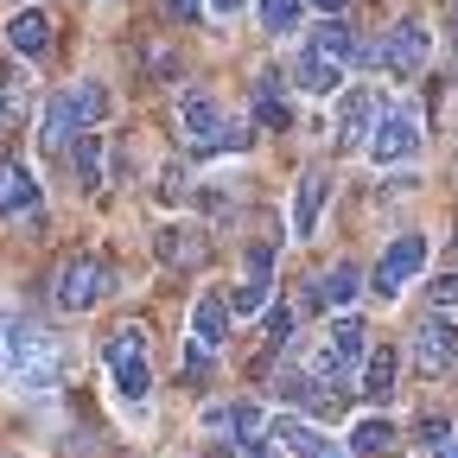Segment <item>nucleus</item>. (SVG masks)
<instances>
[{
	"mask_svg": "<svg viewBox=\"0 0 458 458\" xmlns=\"http://www.w3.org/2000/svg\"><path fill=\"white\" fill-rule=\"evenodd\" d=\"M159 261L198 267V261H204V242H198V236H179V229H159Z\"/></svg>",
	"mask_w": 458,
	"mask_h": 458,
	"instance_id": "28",
	"label": "nucleus"
},
{
	"mask_svg": "<svg viewBox=\"0 0 458 458\" xmlns=\"http://www.w3.org/2000/svg\"><path fill=\"white\" fill-rule=\"evenodd\" d=\"M286 337H293V312L274 306V312H267V344H286Z\"/></svg>",
	"mask_w": 458,
	"mask_h": 458,
	"instance_id": "30",
	"label": "nucleus"
},
{
	"mask_svg": "<svg viewBox=\"0 0 458 458\" xmlns=\"http://www.w3.org/2000/svg\"><path fill=\"white\" fill-rule=\"evenodd\" d=\"M165 13L185 26V20H198V13H204V0H165Z\"/></svg>",
	"mask_w": 458,
	"mask_h": 458,
	"instance_id": "31",
	"label": "nucleus"
},
{
	"mask_svg": "<svg viewBox=\"0 0 458 458\" xmlns=\"http://www.w3.org/2000/svg\"><path fill=\"white\" fill-rule=\"evenodd\" d=\"M204 427H210V433H229V439H249V433H261V408L229 401V408H210V414H204Z\"/></svg>",
	"mask_w": 458,
	"mask_h": 458,
	"instance_id": "20",
	"label": "nucleus"
},
{
	"mask_svg": "<svg viewBox=\"0 0 458 458\" xmlns=\"http://www.w3.org/2000/svg\"><path fill=\"white\" fill-rule=\"evenodd\" d=\"M71 128H77V122H71V102L51 96V102H45V128H38V140H45L51 153H71Z\"/></svg>",
	"mask_w": 458,
	"mask_h": 458,
	"instance_id": "23",
	"label": "nucleus"
},
{
	"mask_svg": "<svg viewBox=\"0 0 458 458\" xmlns=\"http://www.w3.org/2000/svg\"><path fill=\"white\" fill-rule=\"evenodd\" d=\"M204 7H210V13H216V20H236V13H242V7H249V0H204Z\"/></svg>",
	"mask_w": 458,
	"mask_h": 458,
	"instance_id": "32",
	"label": "nucleus"
},
{
	"mask_svg": "<svg viewBox=\"0 0 458 458\" xmlns=\"http://www.w3.org/2000/svg\"><path fill=\"white\" fill-rule=\"evenodd\" d=\"M452 357H458V318H452V312H427L420 331H414V363H420L427 376H439Z\"/></svg>",
	"mask_w": 458,
	"mask_h": 458,
	"instance_id": "10",
	"label": "nucleus"
},
{
	"mask_svg": "<svg viewBox=\"0 0 458 458\" xmlns=\"http://www.w3.org/2000/svg\"><path fill=\"white\" fill-rule=\"evenodd\" d=\"M114 293V267L108 261H96V255H77V261H64L57 267V286H51V300L64 306V312H89L96 300H108Z\"/></svg>",
	"mask_w": 458,
	"mask_h": 458,
	"instance_id": "7",
	"label": "nucleus"
},
{
	"mask_svg": "<svg viewBox=\"0 0 458 458\" xmlns=\"http://www.w3.org/2000/svg\"><path fill=\"white\" fill-rule=\"evenodd\" d=\"M64 102H71V122H77V128H102V122H108V89H102L96 77H77V83L64 89Z\"/></svg>",
	"mask_w": 458,
	"mask_h": 458,
	"instance_id": "16",
	"label": "nucleus"
},
{
	"mask_svg": "<svg viewBox=\"0 0 458 458\" xmlns=\"http://www.w3.org/2000/svg\"><path fill=\"white\" fill-rule=\"evenodd\" d=\"M363 153H369L376 165H408V159L420 153V108H414V102H401V108L376 114V128H369Z\"/></svg>",
	"mask_w": 458,
	"mask_h": 458,
	"instance_id": "6",
	"label": "nucleus"
},
{
	"mask_svg": "<svg viewBox=\"0 0 458 458\" xmlns=\"http://www.w3.org/2000/svg\"><path fill=\"white\" fill-rule=\"evenodd\" d=\"M369 357V325L363 318H331V331H325V344H318V369H331V376H344V369H357Z\"/></svg>",
	"mask_w": 458,
	"mask_h": 458,
	"instance_id": "9",
	"label": "nucleus"
},
{
	"mask_svg": "<svg viewBox=\"0 0 458 458\" xmlns=\"http://www.w3.org/2000/svg\"><path fill=\"white\" fill-rule=\"evenodd\" d=\"M369 128H376V96H369V89H351V96H344V128H337V140H344V147H363Z\"/></svg>",
	"mask_w": 458,
	"mask_h": 458,
	"instance_id": "17",
	"label": "nucleus"
},
{
	"mask_svg": "<svg viewBox=\"0 0 458 458\" xmlns=\"http://www.w3.org/2000/svg\"><path fill=\"white\" fill-rule=\"evenodd\" d=\"M427 452H433V458H458V433H445V439H439V445H427Z\"/></svg>",
	"mask_w": 458,
	"mask_h": 458,
	"instance_id": "33",
	"label": "nucleus"
},
{
	"mask_svg": "<svg viewBox=\"0 0 458 458\" xmlns=\"http://www.w3.org/2000/svg\"><path fill=\"white\" fill-rule=\"evenodd\" d=\"M357 57H363L357 32L344 26V20H325V26L306 38V51H300V64H293V83H300L306 96H331V89H344V71H351Z\"/></svg>",
	"mask_w": 458,
	"mask_h": 458,
	"instance_id": "2",
	"label": "nucleus"
},
{
	"mask_svg": "<svg viewBox=\"0 0 458 458\" xmlns=\"http://www.w3.org/2000/svg\"><path fill=\"white\" fill-rule=\"evenodd\" d=\"M325 191H331V179L312 165V172H300V191H293V236L306 242V236H318V210H325Z\"/></svg>",
	"mask_w": 458,
	"mask_h": 458,
	"instance_id": "13",
	"label": "nucleus"
},
{
	"mask_svg": "<svg viewBox=\"0 0 458 458\" xmlns=\"http://www.w3.org/2000/svg\"><path fill=\"white\" fill-rule=\"evenodd\" d=\"M267 261H274L267 249H255V255H249V267H255V274L242 280V293L229 300V312H261V306H267Z\"/></svg>",
	"mask_w": 458,
	"mask_h": 458,
	"instance_id": "22",
	"label": "nucleus"
},
{
	"mask_svg": "<svg viewBox=\"0 0 458 458\" xmlns=\"http://www.w3.org/2000/svg\"><path fill=\"white\" fill-rule=\"evenodd\" d=\"M38 204H45V191L32 179V165L26 159H0V216H32L38 223Z\"/></svg>",
	"mask_w": 458,
	"mask_h": 458,
	"instance_id": "11",
	"label": "nucleus"
},
{
	"mask_svg": "<svg viewBox=\"0 0 458 458\" xmlns=\"http://www.w3.org/2000/svg\"><path fill=\"white\" fill-rule=\"evenodd\" d=\"M420 267H427V236H394L382 249L376 274H369V293L376 300H401V293H408V280H420Z\"/></svg>",
	"mask_w": 458,
	"mask_h": 458,
	"instance_id": "8",
	"label": "nucleus"
},
{
	"mask_svg": "<svg viewBox=\"0 0 458 458\" xmlns=\"http://www.w3.org/2000/svg\"><path fill=\"white\" fill-rule=\"evenodd\" d=\"M7 45H13L20 57H45V51H51V20H45L38 7H20V13L7 20Z\"/></svg>",
	"mask_w": 458,
	"mask_h": 458,
	"instance_id": "15",
	"label": "nucleus"
},
{
	"mask_svg": "<svg viewBox=\"0 0 458 458\" xmlns=\"http://www.w3.org/2000/svg\"><path fill=\"white\" fill-rule=\"evenodd\" d=\"M427 57H433V32H427L420 20H394V26L382 32V45H376V71L394 77V83H408V77L427 71Z\"/></svg>",
	"mask_w": 458,
	"mask_h": 458,
	"instance_id": "5",
	"label": "nucleus"
},
{
	"mask_svg": "<svg viewBox=\"0 0 458 458\" xmlns=\"http://www.w3.org/2000/svg\"><path fill=\"white\" fill-rule=\"evenodd\" d=\"M71 172H77V185H83V191L102 185V147H96V134H83V140L71 147Z\"/></svg>",
	"mask_w": 458,
	"mask_h": 458,
	"instance_id": "27",
	"label": "nucleus"
},
{
	"mask_svg": "<svg viewBox=\"0 0 458 458\" xmlns=\"http://www.w3.org/2000/svg\"><path fill=\"white\" fill-rule=\"evenodd\" d=\"M363 394L369 401H388L394 394V351H369L363 357Z\"/></svg>",
	"mask_w": 458,
	"mask_h": 458,
	"instance_id": "26",
	"label": "nucleus"
},
{
	"mask_svg": "<svg viewBox=\"0 0 458 458\" xmlns=\"http://www.w3.org/2000/svg\"><path fill=\"white\" fill-rule=\"evenodd\" d=\"M0 376L20 382V388H57L64 357H57V344H51L32 318L0 312Z\"/></svg>",
	"mask_w": 458,
	"mask_h": 458,
	"instance_id": "1",
	"label": "nucleus"
},
{
	"mask_svg": "<svg viewBox=\"0 0 458 458\" xmlns=\"http://www.w3.org/2000/svg\"><path fill=\"white\" fill-rule=\"evenodd\" d=\"M394 445V420L388 414H363L357 427H351V445H344V452H351V458H376V452H388Z\"/></svg>",
	"mask_w": 458,
	"mask_h": 458,
	"instance_id": "19",
	"label": "nucleus"
},
{
	"mask_svg": "<svg viewBox=\"0 0 458 458\" xmlns=\"http://www.w3.org/2000/svg\"><path fill=\"white\" fill-rule=\"evenodd\" d=\"M255 13H261V32L286 38V32H300V13H306V0H255Z\"/></svg>",
	"mask_w": 458,
	"mask_h": 458,
	"instance_id": "25",
	"label": "nucleus"
},
{
	"mask_svg": "<svg viewBox=\"0 0 458 458\" xmlns=\"http://www.w3.org/2000/svg\"><path fill=\"white\" fill-rule=\"evenodd\" d=\"M267 439H280L293 458H351L331 433H318V427H312V420H300V414H280V420L267 427Z\"/></svg>",
	"mask_w": 458,
	"mask_h": 458,
	"instance_id": "12",
	"label": "nucleus"
},
{
	"mask_svg": "<svg viewBox=\"0 0 458 458\" xmlns=\"http://www.w3.org/2000/svg\"><path fill=\"white\" fill-rule=\"evenodd\" d=\"M179 128L198 153H242L249 147V128H229L223 122V108L204 96V89H185L179 96Z\"/></svg>",
	"mask_w": 458,
	"mask_h": 458,
	"instance_id": "4",
	"label": "nucleus"
},
{
	"mask_svg": "<svg viewBox=\"0 0 458 458\" xmlns=\"http://www.w3.org/2000/svg\"><path fill=\"white\" fill-rule=\"evenodd\" d=\"M102 363H108V382H114V394H122L128 408H140V401L153 394V363H147V331L140 325L114 331L102 344Z\"/></svg>",
	"mask_w": 458,
	"mask_h": 458,
	"instance_id": "3",
	"label": "nucleus"
},
{
	"mask_svg": "<svg viewBox=\"0 0 458 458\" xmlns=\"http://www.w3.org/2000/svg\"><path fill=\"white\" fill-rule=\"evenodd\" d=\"M255 114H261V128H293V108H286L280 71H261V83H255Z\"/></svg>",
	"mask_w": 458,
	"mask_h": 458,
	"instance_id": "18",
	"label": "nucleus"
},
{
	"mask_svg": "<svg viewBox=\"0 0 458 458\" xmlns=\"http://www.w3.org/2000/svg\"><path fill=\"white\" fill-rule=\"evenodd\" d=\"M433 306H445V312H458V267L433 280Z\"/></svg>",
	"mask_w": 458,
	"mask_h": 458,
	"instance_id": "29",
	"label": "nucleus"
},
{
	"mask_svg": "<svg viewBox=\"0 0 458 458\" xmlns=\"http://www.w3.org/2000/svg\"><path fill=\"white\" fill-rule=\"evenodd\" d=\"M357 286H363V274H357L351 261H337L331 274H318V300H325V306H351Z\"/></svg>",
	"mask_w": 458,
	"mask_h": 458,
	"instance_id": "24",
	"label": "nucleus"
},
{
	"mask_svg": "<svg viewBox=\"0 0 458 458\" xmlns=\"http://www.w3.org/2000/svg\"><path fill=\"white\" fill-rule=\"evenodd\" d=\"M312 7H325V13H337V7H344V0H312Z\"/></svg>",
	"mask_w": 458,
	"mask_h": 458,
	"instance_id": "34",
	"label": "nucleus"
},
{
	"mask_svg": "<svg viewBox=\"0 0 458 458\" xmlns=\"http://www.w3.org/2000/svg\"><path fill=\"white\" fill-rule=\"evenodd\" d=\"M229 318H236V312H229L216 293H204V300L191 306V344H204V351H223V344H229Z\"/></svg>",
	"mask_w": 458,
	"mask_h": 458,
	"instance_id": "14",
	"label": "nucleus"
},
{
	"mask_svg": "<svg viewBox=\"0 0 458 458\" xmlns=\"http://www.w3.org/2000/svg\"><path fill=\"white\" fill-rule=\"evenodd\" d=\"M280 388L293 394V401H306L312 414H325V420H337V414H344V394H337V388H318L312 376H280Z\"/></svg>",
	"mask_w": 458,
	"mask_h": 458,
	"instance_id": "21",
	"label": "nucleus"
}]
</instances>
